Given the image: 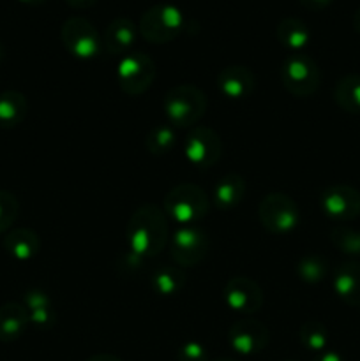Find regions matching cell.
Wrapping results in <instances>:
<instances>
[{
	"label": "cell",
	"instance_id": "obj_19",
	"mask_svg": "<svg viewBox=\"0 0 360 361\" xmlns=\"http://www.w3.org/2000/svg\"><path fill=\"white\" fill-rule=\"evenodd\" d=\"M2 247L13 259L30 261L41 250V238L32 229L16 228L4 236Z\"/></svg>",
	"mask_w": 360,
	"mask_h": 361
},
{
	"label": "cell",
	"instance_id": "obj_23",
	"mask_svg": "<svg viewBox=\"0 0 360 361\" xmlns=\"http://www.w3.org/2000/svg\"><path fill=\"white\" fill-rule=\"evenodd\" d=\"M186 286V274L179 267H159L150 275V288L157 296H176Z\"/></svg>",
	"mask_w": 360,
	"mask_h": 361
},
{
	"label": "cell",
	"instance_id": "obj_10",
	"mask_svg": "<svg viewBox=\"0 0 360 361\" xmlns=\"http://www.w3.org/2000/svg\"><path fill=\"white\" fill-rule=\"evenodd\" d=\"M186 159L198 169H208L221 159L222 143L214 129L205 126H196L184 141Z\"/></svg>",
	"mask_w": 360,
	"mask_h": 361
},
{
	"label": "cell",
	"instance_id": "obj_21",
	"mask_svg": "<svg viewBox=\"0 0 360 361\" xmlns=\"http://www.w3.org/2000/svg\"><path fill=\"white\" fill-rule=\"evenodd\" d=\"M28 113V102L21 92L6 90L0 94V127L14 129L25 120Z\"/></svg>",
	"mask_w": 360,
	"mask_h": 361
},
{
	"label": "cell",
	"instance_id": "obj_17",
	"mask_svg": "<svg viewBox=\"0 0 360 361\" xmlns=\"http://www.w3.org/2000/svg\"><path fill=\"white\" fill-rule=\"evenodd\" d=\"M138 25L129 18H115L112 23L106 27L104 42L106 49L112 55H127L138 39Z\"/></svg>",
	"mask_w": 360,
	"mask_h": 361
},
{
	"label": "cell",
	"instance_id": "obj_39",
	"mask_svg": "<svg viewBox=\"0 0 360 361\" xmlns=\"http://www.w3.org/2000/svg\"><path fill=\"white\" fill-rule=\"evenodd\" d=\"M289 361H292V360H289Z\"/></svg>",
	"mask_w": 360,
	"mask_h": 361
},
{
	"label": "cell",
	"instance_id": "obj_30",
	"mask_svg": "<svg viewBox=\"0 0 360 361\" xmlns=\"http://www.w3.org/2000/svg\"><path fill=\"white\" fill-rule=\"evenodd\" d=\"M179 361H208V349L198 341H187L176 351Z\"/></svg>",
	"mask_w": 360,
	"mask_h": 361
},
{
	"label": "cell",
	"instance_id": "obj_20",
	"mask_svg": "<svg viewBox=\"0 0 360 361\" xmlns=\"http://www.w3.org/2000/svg\"><path fill=\"white\" fill-rule=\"evenodd\" d=\"M334 291L352 307H360V263L349 261L335 268Z\"/></svg>",
	"mask_w": 360,
	"mask_h": 361
},
{
	"label": "cell",
	"instance_id": "obj_9",
	"mask_svg": "<svg viewBox=\"0 0 360 361\" xmlns=\"http://www.w3.org/2000/svg\"><path fill=\"white\" fill-rule=\"evenodd\" d=\"M208 236L198 226H180L169 238V254L179 267L200 264L208 254Z\"/></svg>",
	"mask_w": 360,
	"mask_h": 361
},
{
	"label": "cell",
	"instance_id": "obj_2",
	"mask_svg": "<svg viewBox=\"0 0 360 361\" xmlns=\"http://www.w3.org/2000/svg\"><path fill=\"white\" fill-rule=\"evenodd\" d=\"M164 113L175 129L196 127L207 111V97L198 87L189 83L175 85L164 95Z\"/></svg>",
	"mask_w": 360,
	"mask_h": 361
},
{
	"label": "cell",
	"instance_id": "obj_22",
	"mask_svg": "<svg viewBox=\"0 0 360 361\" xmlns=\"http://www.w3.org/2000/svg\"><path fill=\"white\" fill-rule=\"evenodd\" d=\"M275 34H277L279 42L293 53H302L311 39L309 28L299 18H284L279 21Z\"/></svg>",
	"mask_w": 360,
	"mask_h": 361
},
{
	"label": "cell",
	"instance_id": "obj_33",
	"mask_svg": "<svg viewBox=\"0 0 360 361\" xmlns=\"http://www.w3.org/2000/svg\"><path fill=\"white\" fill-rule=\"evenodd\" d=\"M87 361H122V360L116 358V356H113V355H108V353H101V355L90 356Z\"/></svg>",
	"mask_w": 360,
	"mask_h": 361
},
{
	"label": "cell",
	"instance_id": "obj_12",
	"mask_svg": "<svg viewBox=\"0 0 360 361\" xmlns=\"http://www.w3.org/2000/svg\"><path fill=\"white\" fill-rule=\"evenodd\" d=\"M228 342L239 355H258L270 342V331L260 321L242 319L229 326Z\"/></svg>",
	"mask_w": 360,
	"mask_h": 361
},
{
	"label": "cell",
	"instance_id": "obj_37",
	"mask_svg": "<svg viewBox=\"0 0 360 361\" xmlns=\"http://www.w3.org/2000/svg\"><path fill=\"white\" fill-rule=\"evenodd\" d=\"M2 59H4V44L0 42V62H2Z\"/></svg>",
	"mask_w": 360,
	"mask_h": 361
},
{
	"label": "cell",
	"instance_id": "obj_1",
	"mask_svg": "<svg viewBox=\"0 0 360 361\" xmlns=\"http://www.w3.org/2000/svg\"><path fill=\"white\" fill-rule=\"evenodd\" d=\"M129 252L141 259L159 256L168 243V217L157 204L145 203L131 215L126 229Z\"/></svg>",
	"mask_w": 360,
	"mask_h": 361
},
{
	"label": "cell",
	"instance_id": "obj_14",
	"mask_svg": "<svg viewBox=\"0 0 360 361\" xmlns=\"http://www.w3.org/2000/svg\"><path fill=\"white\" fill-rule=\"evenodd\" d=\"M256 78L246 66H228L217 74V88L224 97L240 101L253 94Z\"/></svg>",
	"mask_w": 360,
	"mask_h": 361
},
{
	"label": "cell",
	"instance_id": "obj_3",
	"mask_svg": "<svg viewBox=\"0 0 360 361\" xmlns=\"http://www.w3.org/2000/svg\"><path fill=\"white\" fill-rule=\"evenodd\" d=\"M207 192L196 183L184 182L173 187L164 197V210L168 221L176 222L179 226H194L208 214Z\"/></svg>",
	"mask_w": 360,
	"mask_h": 361
},
{
	"label": "cell",
	"instance_id": "obj_29",
	"mask_svg": "<svg viewBox=\"0 0 360 361\" xmlns=\"http://www.w3.org/2000/svg\"><path fill=\"white\" fill-rule=\"evenodd\" d=\"M20 215V203L16 196L7 190H0V235L9 231Z\"/></svg>",
	"mask_w": 360,
	"mask_h": 361
},
{
	"label": "cell",
	"instance_id": "obj_34",
	"mask_svg": "<svg viewBox=\"0 0 360 361\" xmlns=\"http://www.w3.org/2000/svg\"><path fill=\"white\" fill-rule=\"evenodd\" d=\"M66 2L73 7H90L94 6L97 0H66Z\"/></svg>",
	"mask_w": 360,
	"mask_h": 361
},
{
	"label": "cell",
	"instance_id": "obj_16",
	"mask_svg": "<svg viewBox=\"0 0 360 361\" xmlns=\"http://www.w3.org/2000/svg\"><path fill=\"white\" fill-rule=\"evenodd\" d=\"M246 196V180L239 173H228L217 180L212 190V203L217 210H235Z\"/></svg>",
	"mask_w": 360,
	"mask_h": 361
},
{
	"label": "cell",
	"instance_id": "obj_38",
	"mask_svg": "<svg viewBox=\"0 0 360 361\" xmlns=\"http://www.w3.org/2000/svg\"><path fill=\"white\" fill-rule=\"evenodd\" d=\"M214 361H236V360H232V358H219V360H214Z\"/></svg>",
	"mask_w": 360,
	"mask_h": 361
},
{
	"label": "cell",
	"instance_id": "obj_11",
	"mask_svg": "<svg viewBox=\"0 0 360 361\" xmlns=\"http://www.w3.org/2000/svg\"><path fill=\"white\" fill-rule=\"evenodd\" d=\"M320 207L332 221L349 222L360 215V192L344 183L328 185L321 190Z\"/></svg>",
	"mask_w": 360,
	"mask_h": 361
},
{
	"label": "cell",
	"instance_id": "obj_5",
	"mask_svg": "<svg viewBox=\"0 0 360 361\" xmlns=\"http://www.w3.org/2000/svg\"><path fill=\"white\" fill-rule=\"evenodd\" d=\"M281 83L295 97H309L321 83L318 63L306 53H292L281 66Z\"/></svg>",
	"mask_w": 360,
	"mask_h": 361
},
{
	"label": "cell",
	"instance_id": "obj_6",
	"mask_svg": "<svg viewBox=\"0 0 360 361\" xmlns=\"http://www.w3.org/2000/svg\"><path fill=\"white\" fill-rule=\"evenodd\" d=\"M258 217L272 235H288L299 226L300 210L296 201L288 194L272 192L260 201Z\"/></svg>",
	"mask_w": 360,
	"mask_h": 361
},
{
	"label": "cell",
	"instance_id": "obj_27",
	"mask_svg": "<svg viewBox=\"0 0 360 361\" xmlns=\"http://www.w3.org/2000/svg\"><path fill=\"white\" fill-rule=\"evenodd\" d=\"M296 274H299L300 281H304L306 284H320L327 277L328 263L323 256L309 254V256H304L299 261V264H296Z\"/></svg>",
	"mask_w": 360,
	"mask_h": 361
},
{
	"label": "cell",
	"instance_id": "obj_25",
	"mask_svg": "<svg viewBox=\"0 0 360 361\" xmlns=\"http://www.w3.org/2000/svg\"><path fill=\"white\" fill-rule=\"evenodd\" d=\"M176 145V129L173 126H155L145 137V148L155 157L168 155Z\"/></svg>",
	"mask_w": 360,
	"mask_h": 361
},
{
	"label": "cell",
	"instance_id": "obj_26",
	"mask_svg": "<svg viewBox=\"0 0 360 361\" xmlns=\"http://www.w3.org/2000/svg\"><path fill=\"white\" fill-rule=\"evenodd\" d=\"M300 342L306 349L313 353H323L327 351V344H328V330L323 323L320 321H307L300 326V334H299Z\"/></svg>",
	"mask_w": 360,
	"mask_h": 361
},
{
	"label": "cell",
	"instance_id": "obj_24",
	"mask_svg": "<svg viewBox=\"0 0 360 361\" xmlns=\"http://www.w3.org/2000/svg\"><path fill=\"white\" fill-rule=\"evenodd\" d=\"M334 99L341 109L360 115V74L341 78L334 88Z\"/></svg>",
	"mask_w": 360,
	"mask_h": 361
},
{
	"label": "cell",
	"instance_id": "obj_36",
	"mask_svg": "<svg viewBox=\"0 0 360 361\" xmlns=\"http://www.w3.org/2000/svg\"><path fill=\"white\" fill-rule=\"evenodd\" d=\"M18 2L25 4V6H41L44 4V0H18Z\"/></svg>",
	"mask_w": 360,
	"mask_h": 361
},
{
	"label": "cell",
	"instance_id": "obj_18",
	"mask_svg": "<svg viewBox=\"0 0 360 361\" xmlns=\"http://www.w3.org/2000/svg\"><path fill=\"white\" fill-rule=\"evenodd\" d=\"M28 324L30 321L23 303L7 302L0 305V342L9 344L21 338Z\"/></svg>",
	"mask_w": 360,
	"mask_h": 361
},
{
	"label": "cell",
	"instance_id": "obj_32",
	"mask_svg": "<svg viewBox=\"0 0 360 361\" xmlns=\"http://www.w3.org/2000/svg\"><path fill=\"white\" fill-rule=\"evenodd\" d=\"M332 2H334V0H300V4L309 7V9H323V7L330 6Z\"/></svg>",
	"mask_w": 360,
	"mask_h": 361
},
{
	"label": "cell",
	"instance_id": "obj_4",
	"mask_svg": "<svg viewBox=\"0 0 360 361\" xmlns=\"http://www.w3.org/2000/svg\"><path fill=\"white\" fill-rule=\"evenodd\" d=\"M186 27L184 13L173 4H155L141 14L138 30L154 44H164L182 34Z\"/></svg>",
	"mask_w": 360,
	"mask_h": 361
},
{
	"label": "cell",
	"instance_id": "obj_15",
	"mask_svg": "<svg viewBox=\"0 0 360 361\" xmlns=\"http://www.w3.org/2000/svg\"><path fill=\"white\" fill-rule=\"evenodd\" d=\"M23 305L28 312V321L39 330H48L56 323V312L52 298L42 289H28L23 295Z\"/></svg>",
	"mask_w": 360,
	"mask_h": 361
},
{
	"label": "cell",
	"instance_id": "obj_8",
	"mask_svg": "<svg viewBox=\"0 0 360 361\" xmlns=\"http://www.w3.org/2000/svg\"><path fill=\"white\" fill-rule=\"evenodd\" d=\"M60 39L67 51L81 60H90L101 53V37L94 25L81 16H73L64 21Z\"/></svg>",
	"mask_w": 360,
	"mask_h": 361
},
{
	"label": "cell",
	"instance_id": "obj_35",
	"mask_svg": "<svg viewBox=\"0 0 360 361\" xmlns=\"http://www.w3.org/2000/svg\"><path fill=\"white\" fill-rule=\"evenodd\" d=\"M353 27H355V30L360 34V7L356 9L355 16H353Z\"/></svg>",
	"mask_w": 360,
	"mask_h": 361
},
{
	"label": "cell",
	"instance_id": "obj_31",
	"mask_svg": "<svg viewBox=\"0 0 360 361\" xmlns=\"http://www.w3.org/2000/svg\"><path fill=\"white\" fill-rule=\"evenodd\" d=\"M313 361H346V360L335 351H323L320 353V355L314 356Z\"/></svg>",
	"mask_w": 360,
	"mask_h": 361
},
{
	"label": "cell",
	"instance_id": "obj_7",
	"mask_svg": "<svg viewBox=\"0 0 360 361\" xmlns=\"http://www.w3.org/2000/svg\"><path fill=\"white\" fill-rule=\"evenodd\" d=\"M155 80V63L147 53L131 51L120 59L116 67V81L124 94L141 95Z\"/></svg>",
	"mask_w": 360,
	"mask_h": 361
},
{
	"label": "cell",
	"instance_id": "obj_28",
	"mask_svg": "<svg viewBox=\"0 0 360 361\" xmlns=\"http://www.w3.org/2000/svg\"><path fill=\"white\" fill-rule=\"evenodd\" d=\"M332 243L348 256H360V231L349 226L339 224L330 233Z\"/></svg>",
	"mask_w": 360,
	"mask_h": 361
},
{
	"label": "cell",
	"instance_id": "obj_13",
	"mask_svg": "<svg viewBox=\"0 0 360 361\" xmlns=\"http://www.w3.org/2000/svg\"><path fill=\"white\" fill-rule=\"evenodd\" d=\"M222 300L235 312L254 314L263 305V293L253 279L233 277L222 288Z\"/></svg>",
	"mask_w": 360,
	"mask_h": 361
}]
</instances>
